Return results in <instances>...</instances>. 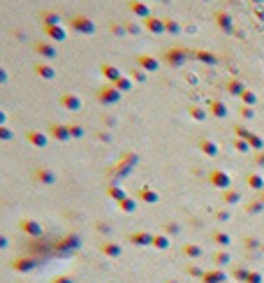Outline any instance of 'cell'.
<instances>
[{"instance_id": "obj_5", "label": "cell", "mask_w": 264, "mask_h": 283, "mask_svg": "<svg viewBox=\"0 0 264 283\" xmlns=\"http://www.w3.org/2000/svg\"><path fill=\"white\" fill-rule=\"evenodd\" d=\"M142 26H144V30H149V33H153V35H162V33H167V28H165V19L153 17V14H151L149 19H144V21H142Z\"/></svg>"}, {"instance_id": "obj_34", "label": "cell", "mask_w": 264, "mask_h": 283, "mask_svg": "<svg viewBox=\"0 0 264 283\" xmlns=\"http://www.w3.org/2000/svg\"><path fill=\"white\" fill-rule=\"evenodd\" d=\"M155 3H169V0H155Z\"/></svg>"}, {"instance_id": "obj_4", "label": "cell", "mask_w": 264, "mask_h": 283, "mask_svg": "<svg viewBox=\"0 0 264 283\" xmlns=\"http://www.w3.org/2000/svg\"><path fill=\"white\" fill-rule=\"evenodd\" d=\"M33 49L37 56H42L44 60H54L56 56H58V51H56V47L51 42H47V40H37V42L33 44Z\"/></svg>"}, {"instance_id": "obj_28", "label": "cell", "mask_w": 264, "mask_h": 283, "mask_svg": "<svg viewBox=\"0 0 264 283\" xmlns=\"http://www.w3.org/2000/svg\"><path fill=\"white\" fill-rule=\"evenodd\" d=\"M144 30V26L142 23H135V21H125V33H130V35H139Z\"/></svg>"}, {"instance_id": "obj_31", "label": "cell", "mask_w": 264, "mask_h": 283, "mask_svg": "<svg viewBox=\"0 0 264 283\" xmlns=\"http://www.w3.org/2000/svg\"><path fill=\"white\" fill-rule=\"evenodd\" d=\"M248 144H250V142H246V139H239V137H237V139H234V147H237L239 151H248Z\"/></svg>"}, {"instance_id": "obj_12", "label": "cell", "mask_w": 264, "mask_h": 283, "mask_svg": "<svg viewBox=\"0 0 264 283\" xmlns=\"http://www.w3.org/2000/svg\"><path fill=\"white\" fill-rule=\"evenodd\" d=\"M193 56H195L197 60H202V63H206V65H218V63H220V56L213 54V51L197 49V51H193Z\"/></svg>"}, {"instance_id": "obj_2", "label": "cell", "mask_w": 264, "mask_h": 283, "mask_svg": "<svg viewBox=\"0 0 264 283\" xmlns=\"http://www.w3.org/2000/svg\"><path fill=\"white\" fill-rule=\"evenodd\" d=\"M70 28L74 30V33H81V35H93L95 33L93 19L83 17V14H74V17L70 19Z\"/></svg>"}, {"instance_id": "obj_9", "label": "cell", "mask_w": 264, "mask_h": 283, "mask_svg": "<svg viewBox=\"0 0 264 283\" xmlns=\"http://www.w3.org/2000/svg\"><path fill=\"white\" fill-rule=\"evenodd\" d=\"M215 26L227 35L234 33V21H232V17L227 14V12H215Z\"/></svg>"}, {"instance_id": "obj_13", "label": "cell", "mask_w": 264, "mask_h": 283, "mask_svg": "<svg viewBox=\"0 0 264 283\" xmlns=\"http://www.w3.org/2000/svg\"><path fill=\"white\" fill-rule=\"evenodd\" d=\"M49 130H51V137H56L58 142H67L70 139V128L67 125H63V123H54V125H49Z\"/></svg>"}, {"instance_id": "obj_26", "label": "cell", "mask_w": 264, "mask_h": 283, "mask_svg": "<svg viewBox=\"0 0 264 283\" xmlns=\"http://www.w3.org/2000/svg\"><path fill=\"white\" fill-rule=\"evenodd\" d=\"M234 132H237V137H239V139H241V137H243V139H250V137H253V132L248 130L246 125H241V123H237V125H234Z\"/></svg>"}, {"instance_id": "obj_11", "label": "cell", "mask_w": 264, "mask_h": 283, "mask_svg": "<svg viewBox=\"0 0 264 283\" xmlns=\"http://www.w3.org/2000/svg\"><path fill=\"white\" fill-rule=\"evenodd\" d=\"M35 72H37L42 79H47V82H51V79H56V70L51 67V63H47V60H37L33 67Z\"/></svg>"}, {"instance_id": "obj_14", "label": "cell", "mask_w": 264, "mask_h": 283, "mask_svg": "<svg viewBox=\"0 0 264 283\" xmlns=\"http://www.w3.org/2000/svg\"><path fill=\"white\" fill-rule=\"evenodd\" d=\"M44 35L49 40H54V42H63L67 38V30L63 26H49V28H44Z\"/></svg>"}, {"instance_id": "obj_27", "label": "cell", "mask_w": 264, "mask_h": 283, "mask_svg": "<svg viewBox=\"0 0 264 283\" xmlns=\"http://www.w3.org/2000/svg\"><path fill=\"white\" fill-rule=\"evenodd\" d=\"M239 114H241V119L250 121V119H255V107H248V104H241V107H239Z\"/></svg>"}, {"instance_id": "obj_29", "label": "cell", "mask_w": 264, "mask_h": 283, "mask_svg": "<svg viewBox=\"0 0 264 283\" xmlns=\"http://www.w3.org/2000/svg\"><path fill=\"white\" fill-rule=\"evenodd\" d=\"M67 128H70V135L72 137H81L83 135V128L79 123H67Z\"/></svg>"}, {"instance_id": "obj_22", "label": "cell", "mask_w": 264, "mask_h": 283, "mask_svg": "<svg viewBox=\"0 0 264 283\" xmlns=\"http://www.w3.org/2000/svg\"><path fill=\"white\" fill-rule=\"evenodd\" d=\"M132 84H135V82H132L130 77H127V75H123L121 79H118V82L114 84V86L118 88V91H121V93H130V91H132Z\"/></svg>"}, {"instance_id": "obj_25", "label": "cell", "mask_w": 264, "mask_h": 283, "mask_svg": "<svg viewBox=\"0 0 264 283\" xmlns=\"http://www.w3.org/2000/svg\"><path fill=\"white\" fill-rule=\"evenodd\" d=\"M199 147H202V151L206 153V156H215V153H218V147H215L211 139H202V144H199Z\"/></svg>"}, {"instance_id": "obj_6", "label": "cell", "mask_w": 264, "mask_h": 283, "mask_svg": "<svg viewBox=\"0 0 264 283\" xmlns=\"http://www.w3.org/2000/svg\"><path fill=\"white\" fill-rule=\"evenodd\" d=\"M127 10H130V14H135L137 19H142V21L151 17V10L144 0H130V3H127Z\"/></svg>"}, {"instance_id": "obj_36", "label": "cell", "mask_w": 264, "mask_h": 283, "mask_svg": "<svg viewBox=\"0 0 264 283\" xmlns=\"http://www.w3.org/2000/svg\"><path fill=\"white\" fill-rule=\"evenodd\" d=\"M127 3H130V0H127Z\"/></svg>"}, {"instance_id": "obj_20", "label": "cell", "mask_w": 264, "mask_h": 283, "mask_svg": "<svg viewBox=\"0 0 264 283\" xmlns=\"http://www.w3.org/2000/svg\"><path fill=\"white\" fill-rule=\"evenodd\" d=\"M132 79V82H137V84H144L146 79H149V72L146 70H142V67H132L130 70V75H127Z\"/></svg>"}, {"instance_id": "obj_7", "label": "cell", "mask_w": 264, "mask_h": 283, "mask_svg": "<svg viewBox=\"0 0 264 283\" xmlns=\"http://www.w3.org/2000/svg\"><path fill=\"white\" fill-rule=\"evenodd\" d=\"M137 67H142V70H146V72H158L160 60L151 54H139L137 56Z\"/></svg>"}, {"instance_id": "obj_32", "label": "cell", "mask_w": 264, "mask_h": 283, "mask_svg": "<svg viewBox=\"0 0 264 283\" xmlns=\"http://www.w3.org/2000/svg\"><path fill=\"white\" fill-rule=\"evenodd\" d=\"M0 137H3V139H10V137H12V132H10V128H7V125H0Z\"/></svg>"}, {"instance_id": "obj_21", "label": "cell", "mask_w": 264, "mask_h": 283, "mask_svg": "<svg viewBox=\"0 0 264 283\" xmlns=\"http://www.w3.org/2000/svg\"><path fill=\"white\" fill-rule=\"evenodd\" d=\"M188 114L193 116L195 121H204L206 116H209V109H204V107H197V104H193V107H188Z\"/></svg>"}, {"instance_id": "obj_24", "label": "cell", "mask_w": 264, "mask_h": 283, "mask_svg": "<svg viewBox=\"0 0 264 283\" xmlns=\"http://www.w3.org/2000/svg\"><path fill=\"white\" fill-rule=\"evenodd\" d=\"M109 33L114 35V38H123V35H125V23L111 21V23H109Z\"/></svg>"}, {"instance_id": "obj_3", "label": "cell", "mask_w": 264, "mask_h": 283, "mask_svg": "<svg viewBox=\"0 0 264 283\" xmlns=\"http://www.w3.org/2000/svg\"><path fill=\"white\" fill-rule=\"evenodd\" d=\"M123 93L114 86V84H105L102 88H98V102L100 104H116L121 100Z\"/></svg>"}, {"instance_id": "obj_19", "label": "cell", "mask_w": 264, "mask_h": 283, "mask_svg": "<svg viewBox=\"0 0 264 283\" xmlns=\"http://www.w3.org/2000/svg\"><path fill=\"white\" fill-rule=\"evenodd\" d=\"M259 102L257 98V93H253L250 88H246V91L241 93V104H248V107H255V104Z\"/></svg>"}, {"instance_id": "obj_35", "label": "cell", "mask_w": 264, "mask_h": 283, "mask_svg": "<svg viewBox=\"0 0 264 283\" xmlns=\"http://www.w3.org/2000/svg\"><path fill=\"white\" fill-rule=\"evenodd\" d=\"M250 3H264V0H250Z\"/></svg>"}, {"instance_id": "obj_18", "label": "cell", "mask_w": 264, "mask_h": 283, "mask_svg": "<svg viewBox=\"0 0 264 283\" xmlns=\"http://www.w3.org/2000/svg\"><path fill=\"white\" fill-rule=\"evenodd\" d=\"M39 19H42L44 28H49V26H61V17L56 14V12H49V10H44L42 14H39Z\"/></svg>"}, {"instance_id": "obj_33", "label": "cell", "mask_w": 264, "mask_h": 283, "mask_svg": "<svg viewBox=\"0 0 264 283\" xmlns=\"http://www.w3.org/2000/svg\"><path fill=\"white\" fill-rule=\"evenodd\" d=\"M98 137H100L102 142H111V135H109V132H98Z\"/></svg>"}, {"instance_id": "obj_10", "label": "cell", "mask_w": 264, "mask_h": 283, "mask_svg": "<svg viewBox=\"0 0 264 283\" xmlns=\"http://www.w3.org/2000/svg\"><path fill=\"white\" fill-rule=\"evenodd\" d=\"M100 72H102V77L107 79V84H116L123 77V72L116 65H109V63H102V65H100Z\"/></svg>"}, {"instance_id": "obj_15", "label": "cell", "mask_w": 264, "mask_h": 283, "mask_svg": "<svg viewBox=\"0 0 264 283\" xmlns=\"http://www.w3.org/2000/svg\"><path fill=\"white\" fill-rule=\"evenodd\" d=\"M225 91L230 93V95H237V98H241V93L246 91V86L241 84V79H237V77H232L230 82L225 84Z\"/></svg>"}, {"instance_id": "obj_8", "label": "cell", "mask_w": 264, "mask_h": 283, "mask_svg": "<svg viewBox=\"0 0 264 283\" xmlns=\"http://www.w3.org/2000/svg\"><path fill=\"white\" fill-rule=\"evenodd\" d=\"M61 107L67 112H79L81 109V98L74 95V93H63L61 95Z\"/></svg>"}, {"instance_id": "obj_17", "label": "cell", "mask_w": 264, "mask_h": 283, "mask_svg": "<svg viewBox=\"0 0 264 283\" xmlns=\"http://www.w3.org/2000/svg\"><path fill=\"white\" fill-rule=\"evenodd\" d=\"M26 139L30 142V144H35V147H39V149L47 147V135H44V132H39V130H28Z\"/></svg>"}, {"instance_id": "obj_16", "label": "cell", "mask_w": 264, "mask_h": 283, "mask_svg": "<svg viewBox=\"0 0 264 283\" xmlns=\"http://www.w3.org/2000/svg\"><path fill=\"white\" fill-rule=\"evenodd\" d=\"M206 109H209L215 119H225L227 116V107H225V102H220V100H211Z\"/></svg>"}, {"instance_id": "obj_1", "label": "cell", "mask_w": 264, "mask_h": 283, "mask_svg": "<svg viewBox=\"0 0 264 283\" xmlns=\"http://www.w3.org/2000/svg\"><path fill=\"white\" fill-rule=\"evenodd\" d=\"M162 56H165V63L169 67H181V65H186V60L193 56V51L183 49V47H169Z\"/></svg>"}, {"instance_id": "obj_30", "label": "cell", "mask_w": 264, "mask_h": 283, "mask_svg": "<svg viewBox=\"0 0 264 283\" xmlns=\"http://www.w3.org/2000/svg\"><path fill=\"white\" fill-rule=\"evenodd\" d=\"M248 142H250V147H255V149H262L264 147V139H262V137H257V135H253Z\"/></svg>"}, {"instance_id": "obj_23", "label": "cell", "mask_w": 264, "mask_h": 283, "mask_svg": "<svg viewBox=\"0 0 264 283\" xmlns=\"http://www.w3.org/2000/svg\"><path fill=\"white\" fill-rule=\"evenodd\" d=\"M165 28L169 35H179L181 33V23L176 21V19H165Z\"/></svg>"}]
</instances>
